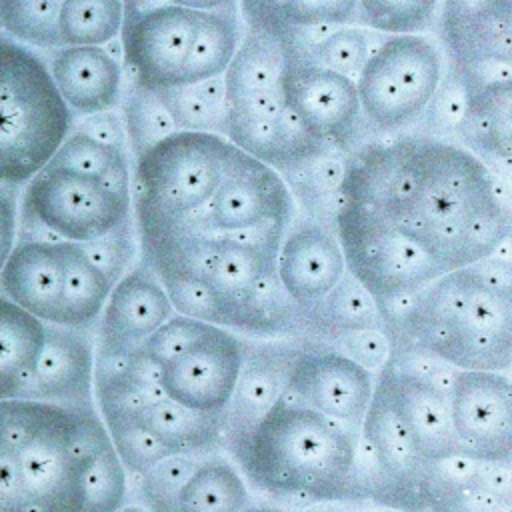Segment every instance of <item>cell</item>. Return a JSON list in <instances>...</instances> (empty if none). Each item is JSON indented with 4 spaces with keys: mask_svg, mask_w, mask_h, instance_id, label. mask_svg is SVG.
<instances>
[{
    "mask_svg": "<svg viewBox=\"0 0 512 512\" xmlns=\"http://www.w3.org/2000/svg\"><path fill=\"white\" fill-rule=\"evenodd\" d=\"M338 198L396 226L444 274L490 258L508 240L498 178L468 148L434 136L376 144L346 160Z\"/></svg>",
    "mask_w": 512,
    "mask_h": 512,
    "instance_id": "obj_1",
    "label": "cell"
},
{
    "mask_svg": "<svg viewBox=\"0 0 512 512\" xmlns=\"http://www.w3.org/2000/svg\"><path fill=\"white\" fill-rule=\"evenodd\" d=\"M126 496L96 406L0 400V512H116Z\"/></svg>",
    "mask_w": 512,
    "mask_h": 512,
    "instance_id": "obj_2",
    "label": "cell"
},
{
    "mask_svg": "<svg viewBox=\"0 0 512 512\" xmlns=\"http://www.w3.org/2000/svg\"><path fill=\"white\" fill-rule=\"evenodd\" d=\"M414 352L456 370L508 372L512 300L508 266L490 258L446 272L410 298L380 310Z\"/></svg>",
    "mask_w": 512,
    "mask_h": 512,
    "instance_id": "obj_3",
    "label": "cell"
},
{
    "mask_svg": "<svg viewBox=\"0 0 512 512\" xmlns=\"http://www.w3.org/2000/svg\"><path fill=\"white\" fill-rule=\"evenodd\" d=\"M358 444L350 428L284 394L242 434L232 454L248 486L272 498L334 502L352 498Z\"/></svg>",
    "mask_w": 512,
    "mask_h": 512,
    "instance_id": "obj_4",
    "label": "cell"
},
{
    "mask_svg": "<svg viewBox=\"0 0 512 512\" xmlns=\"http://www.w3.org/2000/svg\"><path fill=\"white\" fill-rule=\"evenodd\" d=\"M72 130L46 60L0 34V184L24 186Z\"/></svg>",
    "mask_w": 512,
    "mask_h": 512,
    "instance_id": "obj_5",
    "label": "cell"
},
{
    "mask_svg": "<svg viewBox=\"0 0 512 512\" xmlns=\"http://www.w3.org/2000/svg\"><path fill=\"white\" fill-rule=\"evenodd\" d=\"M236 146L212 132L178 130L136 158V214L144 238L190 228L218 188Z\"/></svg>",
    "mask_w": 512,
    "mask_h": 512,
    "instance_id": "obj_6",
    "label": "cell"
},
{
    "mask_svg": "<svg viewBox=\"0 0 512 512\" xmlns=\"http://www.w3.org/2000/svg\"><path fill=\"white\" fill-rule=\"evenodd\" d=\"M114 280L68 240L16 238L0 270V294L44 324L94 330Z\"/></svg>",
    "mask_w": 512,
    "mask_h": 512,
    "instance_id": "obj_7",
    "label": "cell"
},
{
    "mask_svg": "<svg viewBox=\"0 0 512 512\" xmlns=\"http://www.w3.org/2000/svg\"><path fill=\"white\" fill-rule=\"evenodd\" d=\"M132 192L102 178L44 166L18 204V236L86 244L130 226Z\"/></svg>",
    "mask_w": 512,
    "mask_h": 512,
    "instance_id": "obj_8",
    "label": "cell"
},
{
    "mask_svg": "<svg viewBox=\"0 0 512 512\" xmlns=\"http://www.w3.org/2000/svg\"><path fill=\"white\" fill-rule=\"evenodd\" d=\"M334 224L346 270L364 284L378 310L414 296L444 274L412 238L362 204L338 198Z\"/></svg>",
    "mask_w": 512,
    "mask_h": 512,
    "instance_id": "obj_9",
    "label": "cell"
},
{
    "mask_svg": "<svg viewBox=\"0 0 512 512\" xmlns=\"http://www.w3.org/2000/svg\"><path fill=\"white\" fill-rule=\"evenodd\" d=\"M442 76L440 48L428 36H386L354 78L360 114L374 130H402L424 116Z\"/></svg>",
    "mask_w": 512,
    "mask_h": 512,
    "instance_id": "obj_10",
    "label": "cell"
},
{
    "mask_svg": "<svg viewBox=\"0 0 512 512\" xmlns=\"http://www.w3.org/2000/svg\"><path fill=\"white\" fill-rule=\"evenodd\" d=\"M246 352L240 336L206 322L184 350L158 366L160 390L192 412L224 418Z\"/></svg>",
    "mask_w": 512,
    "mask_h": 512,
    "instance_id": "obj_11",
    "label": "cell"
},
{
    "mask_svg": "<svg viewBox=\"0 0 512 512\" xmlns=\"http://www.w3.org/2000/svg\"><path fill=\"white\" fill-rule=\"evenodd\" d=\"M442 36L474 92L510 88V0H440Z\"/></svg>",
    "mask_w": 512,
    "mask_h": 512,
    "instance_id": "obj_12",
    "label": "cell"
},
{
    "mask_svg": "<svg viewBox=\"0 0 512 512\" xmlns=\"http://www.w3.org/2000/svg\"><path fill=\"white\" fill-rule=\"evenodd\" d=\"M446 394L458 456L478 464H508L512 446L508 372L454 370Z\"/></svg>",
    "mask_w": 512,
    "mask_h": 512,
    "instance_id": "obj_13",
    "label": "cell"
},
{
    "mask_svg": "<svg viewBox=\"0 0 512 512\" xmlns=\"http://www.w3.org/2000/svg\"><path fill=\"white\" fill-rule=\"evenodd\" d=\"M292 210L294 198L284 176L236 148L202 216L186 230L200 224L194 232L238 234L272 222L290 224Z\"/></svg>",
    "mask_w": 512,
    "mask_h": 512,
    "instance_id": "obj_14",
    "label": "cell"
},
{
    "mask_svg": "<svg viewBox=\"0 0 512 512\" xmlns=\"http://www.w3.org/2000/svg\"><path fill=\"white\" fill-rule=\"evenodd\" d=\"M374 392V376L336 348H298L284 396L350 430H358Z\"/></svg>",
    "mask_w": 512,
    "mask_h": 512,
    "instance_id": "obj_15",
    "label": "cell"
},
{
    "mask_svg": "<svg viewBox=\"0 0 512 512\" xmlns=\"http://www.w3.org/2000/svg\"><path fill=\"white\" fill-rule=\"evenodd\" d=\"M280 94L296 118L330 146H346L362 118L352 78L290 48L280 76Z\"/></svg>",
    "mask_w": 512,
    "mask_h": 512,
    "instance_id": "obj_16",
    "label": "cell"
},
{
    "mask_svg": "<svg viewBox=\"0 0 512 512\" xmlns=\"http://www.w3.org/2000/svg\"><path fill=\"white\" fill-rule=\"evenodd\" d=\"M202 14L170 4L124 18L118 40L134 84L154 90L178 84Z\"/></svg>",
    "mask_w": 512,
    "mask_h": 512,
    "instance_id": "obj_17",
    "label": "cell"
},
{
    "mask_svg": "<svg viewBox=\"0 0 512 512\" xmlns=\"http://www.w3.org/2000/svg\"><path fill=\"white\" fill-rule=\"evenodd\" d=\"M276 280L306 320L346 274V258L328 224L306 218L288 226L276 252Z\"/></svg>",
    "mask_w": 512,
    "mask_h": 512,
    "instance_id": "obj_18",
    "label": "cell"
},
{
    "mask_svg": "<svg viewBox=\"0 0 512 512\" xmlns=\"http://www.w3.org/2000/svg\"><path fill=\"white\" fill-rule=\"evenodd\" d=\"M172 314L164 286L142 258L112 284L94 326V356H122L138 350Z\"/></svg>",
    "mask_w": 512,
    "mask_h": 512,
    "instance_id": "obj_19",
    "label": "cell"
},
{
    "mask_svg": "<svg viewBox=\"0 0 512 512\" xmlns=\"http://www.w3.org/2000/svg\"><path fill=\"white\" fill-rule=\"evenodd\" d=\"M378 376L410 432L422 466L438 468L456 458L458 444L452 432L446 384L410 368H396L392 362Z\"/></svg>",
    "mask_w": 512,
    "mask_h": 512,
    "instance_id": "obj_20",
    "label": "cell"
},
{
    "mask_svg": "<svg viewBox=\"0 0 512 512\" xmlns=\"http://www.w3.org/2000/svg\"><path fill=\"white\" fill-rule=\"evenodd\" d=\"M46 66L72 116L112 110L122 96V62L106 46H60Z\"/></svg>",
    "mask_w": 512,
    "mask_h": 512,
    "instance_id": "obj_21",
    "label": "cell"
},
{
    "mask_svg": "<svg viewBox=\"0 0 512 512\" xmlns=\"http://www.w3.org/2000/svg\"><path fill=\"white\" fill-rule=\"evenodd\" d=\"M50 324L0 294V400H38Z\"/></svg>",
    "mask_w": 512,
    "mask_h": 512,
    "instance_id": "obj_22",
    "label": "cell"
},
{
    "mask_svg": "<svg viewBox=\"0 0 512 512\" xmlns=\"http://www.w3.org/2000/svg\"><path fill=\"white\" fill-rule=\"evenodd\" d=\"M288 48L280 32L254 24L222 74L228 108L278 94Z\"/></svg>",
    "mask_w": 512,
    "mask_h": 512,
    "instance_id": "obj_23",
    "label": "cell"
},
{
    "mask_svg": "<svg viewBox=\"0 0 512 512\" xmlns=\"http://www.w3.org/2000/svg\"><path fill=\"white\" fill-rule=\"evenodd\" d=\"M296 350L292 346L270 344L246 352L232 400L224 412V434L236 438L284 394Z\"/></svg>",
    "mask_w": 512,
    "mask_h": 512,
    "instance_id": "obj_24",
    "label": "cell"
},
{
    "mask_svg": "<svg viewBox=\"0 0 512 512\" xmlns=\"http://www.w3.org/2000/svg\"><path fill=\"white\" fill-rule=\"evenodd\" d=\"M362 434L370 448L376 466L398 486H412L424 482V466L416 454L408 428L404 426L390 392L382 378L374 382V392L366 416L362 420Z\"/></svg>",
    "mask_w": 512,
    "mask_h": 512,
    "instance_id": "obj_25",
    "label": "cell"
},
{
    "mask_svg": "<svg viewBox=\"0 0 512 512\" xmlns=\"http://www.w3.org/2000/svg\"><path fill=\"white\" fill-rule=\"evenodd\" d=\"M252 508L254 498L238 466L210 454L196 460L160 512H248Z\"/></svg>",
    "mask_w": 512,
    "mask_h": 512,
    "instance_id": "obj_26",
    "label": "cell"
},
{
    "mask_svg": "<svg viewBox=\"0 0 512 512\" xmlns=\"http://www.w3.org/2000/svg\"><path fill=\"white\" fill-rule=\"evenodd\" d=\"M108 414H124L138 420L164 446H168L172 454H198L214 450L216 442L224 434V418L192 412L172 402L164 394L148 398L130 410L106 412L98 416Z\"/></svg>",
    "mask_w": 512,
    "mask_h": 512,
    "instance_id": "obj_27",
    "label": "cell"
},
{
    "mask_svg": "<svg viewBox=\"0 0 512 512\" xmlns=\"http://www.w3.org/2000/svg\"><path fill=\"white\" fill-rule=\"evenodd\" d=\"M238 42V10L204 12L178 84H194L222 76L238 48Z\"/></svg>",
    "mask_w": 512,
    "mask_h": 512,
    "instance_id": "obj_28",
    "label": "cell"
},
{
    "mask_svg": "<svg viewBox=\"0 0 512 512\" xmlns=\"http://www.w3.org/2000/svg\"><path fill=\"white\" fill-rule=\"evenodd\" d=\"M178 130L226 136L228 98L222 76L158 90Z\"/></svg>",
    "mask_w": 512,
    "mask_h": 512,
    "instance_id": "obj_29",
    "label": "cell"
},
{
    "mask_svg": "<svg viewBox=\"0 0 512 512\" xmlns=\"http://www.w3.org/2000/svg\"><path fill=\"white\" fill-rule=\"evenodd\" d=\"M358 0H244L256 26L336 28L356 20Z\"/></svg>",
    "mask_w": 512,
    "mask_h": 512,
    "instance_id": "obj_30",
    "label": "cell"
},
{
    "mask_svg": "<svg viewBox=\"0 0 512 512\" xmlns=\"http://www.w3.org/2000/svg\"><path fill=\"white\" fill-rule=\"evenodd\" d=\"M306 320L314 322L324 336L338 338L354 330L374 328L382 318L370 292L346 270L340 282Z\"/></svg>",
    "mask_w": 512,
    "mask_h": 512,
    "instance_id": "obj_31",
    "label": "cell"
},
{
    "mask_svg": "<svg viewBox=\"0 0 512 512\" xmlns=\"http://www.w3.org/2000/svg\"><path fill=\"white\" fill-rule=\"evenodd\" d=\"M122 22V0H60L62 46H108L120 36Z\"/></svg>",
    "mask_w": 512,
    "mask_h": 512,
    "instance_id": "obj_32",
    "label": "cell"
},
{
    "mask_svg": "<svg viewBox=\"0 0 512 512\" xmlns=\"http://www.w3.org/2000/svg\"><path fill=\"white\" fill-rule=\"evenodd\" d=\"M48 166L102 178L114 186L130 190L132 178L128 168V152L124 148L98 142L80 130H70V134L50 158Z\"/></svg>",
    "mask_w": 512,
    "mask_h": 512,
    "instance_id": "obj_33",
    "label": "cell"
},
{
    "mask_svg": "<svg viewBox=\"0 0 512 512\" xmlns=\"http://www.w3.org/2000/svg\"><path fill=\"white\" fill-rule=\"evenodd\" d=\"M122 122L126 144L138 158L142 152L178 132V126L162 102L158 90L134 84L124 98Z\"/></svg>",
    "mask_w": 512,
    "mask_h": 512,
    "instance_id": "obj_34",
    "label": "cell"
},
{
    "mask_svg": "<svg viewBox=\"0 0 512 512\" xmlns=\"http://www.w3.org/2000/svg\"><path fill=\"white\" fill-rule=\"evenodd\" d=\"M60 0H0V30L28 48L56 50Z\"/></svg>",
    "mask_w": 512,
    "mask_h": 512,
    "instance_id": "obj_35",
    "label": "cell"
},
{
    "mask_svg": "<svg viewBox=\"0 0 512 512\" xmlns=\"http://www.w3.org/2000/svg\"><path fill=\"white\" fill-rule=\"evenodd\" d=\"M100 420L126 472L144 476L150 468H154L164 458L176 456L150 430H146L138 420L130 416L108 414V416H100Z\"/></svg>",
    "mask_w": 512,
    "mask_h": 512,
    "instance_id": "obj_36",
    "label": "cell"
},
{
    "mask_svg": "<svg viewBox=\"0 0 512 512\" xmlns=\"http://www.w3.org/2000/svg\"><path fill=\"white\" fill-rule=\"evenodd\" d=\"M440 0H358L356 20L376 32L420 34L438 12Z\"/></svg>",
    "mask_w": 512,
    "mask_h": 512,
    "instance_id": "obj_37",
    "label": "cell"
},
{
    "mask_svg": "<svg viewBox=\"0 0 512 512\" xmlns=\"http://www.w3.org/2000/svg\"><path fill=\"white\" fill-rule=\"evenodd\" d=\"M370 52L368 34L362 28L346 24L332 28L324 38L314 42L306 58L354 80Z\"/></svg>",
    "mask_w": 512,
    "mask_h": 512,
    "instance_id": "obj_38",
    "label": "cell"
},
{
    "mask_svg": "<svg viewBox=\"0 0 512 512\" xmlns=\"http://www.w3.org/2000/svg\"><path fill=\"white\" fill-rule=\"evenodd\" d=\"M472 102V86L456 68H452L442 76L440 86L424 112L428 126L436 132H460L470 116Z\"/></svg>",
    "mask_w": 512,
    "mask_h": 512,
    "instance_id": "obj_39",
    "label": "cell"
},
{
    "mask_svg": "<svg viewBox=\"0 0 512 512\" xmlns=\"http://www.w3.org/2000/svg\"><path fill=\"white\" fill-rule=\"evenodd\" d=\"M206 322L182 316V314H172L154 334H150L138 352H142L148 360H152L156 366L184 350L204 328Z\"/></svg>",
    "mask_w": 512,
    "mask_h": 512,
    "instance_id": "obj_40",
    "label": "cell"
},
{
    "mask_svg": "<svg viewBox=\"0 0 512 512\" xmlns=\"http://www.w3.org/2000/svg\"><path fill=\"white\" fill-rule=\"evenodd\" d=\"M344 342V354H348L352 360L362 364L370 372H380L390 358V348H388V338L386 334L374 326V328H364V330H354L348 334L338 336Z\"/></svg>",
    "mask_w": 512,
    "mask_h": 512,
    "instance_id": "obj_41",
    "label": "cell"
},
{
    "mask_svg": "<svg viewBox=\"0 0 512 512\" xmlns=\"http://www.w3.org/2000/svg\"><path fill=\"white\" fill-rule=\"evenodd\" d=\"M78 130L92 136L98 142L108 144V146H116V148H124V150L128 146L122 116L118 112H112V110H104V112L84 116Z\"/></svg>",
    "mask_w": 512,
    "mask_h": 512,
    "instance_id": "obj_42",
    "label": "cell"
},
{
    "mask_svg": "<svg viewBox=\"0 0 512 512\" xmlns=\"http://www.w3.org/2000/svg\"><path fill=\"white\" fill-rule=\"evenodd\" d=\"M18 236V202L10 186L0 184V270Z\"/></svg>",
    "mask_w": 512,
    "mask_h": 512,
    "instance_id": "obj_43",
    "label": "cell"
},
{
    "mask_svg": "<svg viewBox=\"0 0 512 512\" xmlns=\"http://www.w3.org/2000/svg\"><path fill=\"white\" fill-rule=\"evenodd\" d=\"M240 0H170V4L194 10V12H220V10H238Z\"/></svg>",
    "mask_w": 512,
    "mask_h": 512,
    "instance_id": "obj_44",
    "label": "cell"
},
{
    "mask_svg": "<svg viewBox=\"0 0 512 512\" xmlns=\"http://www.w3.org/2000/svg\"><path fill=\"white\" fill-rule=\"evenodd\" d=\"M124 4V18H132L156 8L170 6V0H122Z\"/></svg>",
    "mask_w": 512,
    "mask_h": 512,
    "instance_id": "obj_45",
    "label": "cell"
},
{
    "mask_svg": "<svg viewBox=\"0 0 512 512\" xmlns=\"http://www.w3.org/2000/svg\"><path fill=\"white\" fill-rule=\"evenodd\" d=\"M116 512H152V510H148V508H144V506H140V504H122Z\"/></svg>",
    "mask_w": 512,
    "mask_h": 512,
    "instance_id": "obj_46",
    "label": "cell"
},
{
    "mask_svg": "<svg viewBox=\"0 0 512 512\" xmlns=\"http://www.w3.org/2000/svg\"><path fill=\"white\" fill-rule=\"evenodd\" d=\"M248 512H288V510H256V508H252Z\"/></svg>",
    "mask_w": 512,
    "mask_h": 512,
    "instance_id": "obj_47",
    "label": "cell"
},
{
    "mask_svg": "<svg viewBox=\"0 0 512 512\" xmlns=\"http://www.w3.org/2000/svg\"><path fill=\"white\" fill-rule=\"evenodd\" d=\"M372 512H400V510H372Z\"/></svg>",
    "mask_w": 512,
    "mask_h": 512,
    "instance_id": "obj_48",
    "label": "cell"
}]
</instances>
